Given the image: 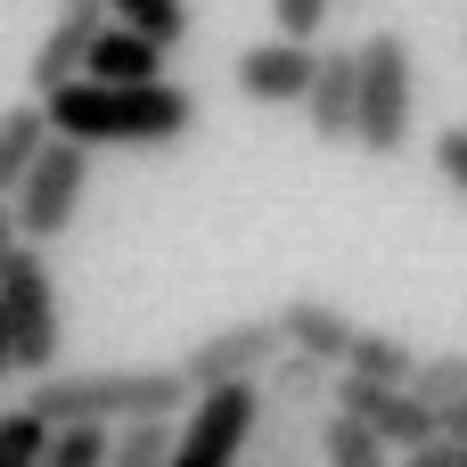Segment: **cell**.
Masks as SVG:
<instances>
[{"label": "cell", "instance_id": "obj_1", "mask_svg": "<svg viewBox=\"0 0 467 467\" xmlns=\"http://www.w3.org/2000/svg\"><path fill=\"white\" fill-rule=\"evenodd\" d=\"M49 107V131L57 140H74V148H172V140H189L197 131V90H181L172 74L164 82H131V90H115V82H66L57 99H41Z\"/></svg>", "mask_w": 467, "mask_h": 467}, {"label": "cell", "instance_id": "obj_2", "mask_svg": "<svg viewBox=\"0 0 467 467\" xmlns=\"http://www.w3.org/2000/svg\"><path fill=\"white\" fill-rule=\"evenodd\" d=\"M181 369H49L25 386V410L49 427H131V419H189Z\"/></svg>", "mask_w": 467, "mask_h": 467}, {"label": "cell", "instance_id": "obj_3", "mask_svg": "<svg viewBox=\"0 0 467 467\" xmlns=\"http://www.w3.org/2000/svg\"><path fill=\"white\" fill-rule=\"evenodd\" d=\"M410 115H419V49H410V33L378 25L361 41V123H353V148L361 156H402L410 148Z\"/></svg>", "mask_w": 467, "mask_h": 467}, {"label": "cell", "instance_id": "obj_4", "mask_svg": "<svg viewBox=\"0 0 467 467\" xmlns=\"http://www.w3.org/2000/svg\"><path fill=\"white\" fill-rule=\"evenodd\" d=\"M0 312H8V337H16V378H49L57 337H66V304H57V279H49L41 246H16L0 263Z\"/></svg>", "mask_w": 467, "mask_h": 467}, {"label": "cell", "instance_id": "obj_5", "mask_svg": "<svg viewBox=\"0 0 467 467\" xmlns=\"http://www.w3.org/2000/svg\"><path fill=\"white\" fill-rule=\"evenodd\" d=\"M254 427H263V386L197 394L189 419H181V451H172V467H246Z\"/></svg>", "mask_w": 467, "mask_h": 467}, {"label": "cell", "instance_id": "obj_6", "mask_svg": "<svg viewBox=\"0 0 467 467\" xmlns=\"http://www.w3.org/2000/svg\"><path fill=\"white\" fill-rule=\"evenodd\" d=\"M279 353H287L279 320H230V328H213V337H197V345L181 353V378H189V394H222V386H263Z\"/></svg>", "mask_w": 467, "mask_h": 467}, {"label": "cell", "instance_id": "obj_7", "mask_svg": "<svg viewBox=\"0 0 467 467\" xmlns=\"http://www.w3.org/2000/svg\"><path fill=\"white\" fill-rule=\"evenodd\" d=\"M82 189H90V148H74V140H49V156L25 172V189L8 197L16 205V230H25V246H49V238H66V222L82 213Z\"/></svg>", "mask_w": 467, "mask_h": 467}, {"label": "cell", "instance_id": "obj_8", "mask_svg": "<svg viewBox=\"0 0 467 467\" xmlns=\"http://www.w3.org/2000/svg\"><path fill=\"white\" fill-rule=\"evenodd\" d=\"M312 74H320V49L271 33V41H254L238 57V99H254V107H304L312 99Z\"/></svg>", "mask_w": 467, "mask_h": 467}, {"label": "cell", "instance_id": "obj_9", "mask_svg": "<svg viewBox=\"0 0 467 467\" xmlns=\"http://www.w3.org/2000/svg\"><path fill=\"white\" fill-rule=\"evenodd\" d=\"M99 33H107V8H57V25L41 33V49H33V66H25V74H33V99H57L66 82H82Z\"/></svg>", "mask_w": 467, "mask_h": 467}, {"label": "cell", "instance_id": "obj_10", "mask_svg": "<svg viewBox=\"0 0 467 467\" xmlns=\"http://www.w3.org/2000/svg\"><path fill=\"white\" fill-rule=\"evenodd\" d=\"M304 123H312L328 148H353V123H361V49H320Z\"/></svg>", "mask_w": 467, "mask_h": 467}, {"label": "cell", "instance_id": "obj_11", "mask_svg": "<svg viewBox=\"0 0 467 467\" xmlns=\"http://www.w3.org/2000/svg\"><path fill=\"white\" fill-rule=\"evenodd\" d=\"M271 320H279L287 353H312V361H328V369H345V361H353V337H361V320H353L345 304H328V296H287Z\"/></svg>", "mask_w": 467, "mask_h": 467}, {"label": "cell", "instance_id": "obj_12", "mask_svg": "<svg viewBox=\"0 0 467 467\" xmlns=\"http://www.w3.org/2000/svg\"><path fill=\"white\" fill-rule=\"evenodd\" d=\"M49 107L41 99H25V107H0V197H16L25 189V172L49 156Z\"/></svg>", "mask_w": 467, "mask_h": 467}, {"label": "cell", "instance_id": "obj_13", "mask_svg": "<svg viewBox=\"0 0 467 467\" xmlns=\"http://www.w3.org/2000/svg\"><path fill=\"white\" fill-rule=\"evenodd\" d=\"M328 394H337V369L312 361V353H279L271 378H263V402L271 410H304V419H328Z\"/></svg>", "mask_w": 467, "mask_h": 467}, {"label": "cell", "instance_id": "obj_14", "mask_svg": "<svg viewBox=\"0 0 467 467\" xmlns=\"http://www.w3.org/2000/svg\"><path fill=\"white\" fill-rule=\"evenodd\" d=\"M164 57H172V49H156V41H140V33H123V25L107 16V33H99V49H90V82H115V90L164 82Z\"/></svg>", "mask_w": 467, "mask_h": 467}, {"label": "cell", "instance_id": "obj_15", "mask_svg": "<svg viewBox=\"0 0 467 467\" xmlns=\"http://www.w3.org/2000/svg\"><path fill=\"white\" fill-rule=\"evenodd\" d=\"M246 467H320V419H304V410H271V402H263V427H254Z\"/></svg>", "mask_w": 467, "mask_h": 467}, {"label": "cell", "instance_id": "obj_16", "mask_svg": "<svg viewBox=\"0 0 467 467\" xmlns=\"http://www.w3.org/2000/svg\"><path fill=\"white\" fill-rule=\"evenodd\" d=\"M320 467H402V460L386 451L378 427H361L353 410H328L320 419Z\"/></svg>", "mask_w": 467, "mask_h": 467}, {"label": "cell", "instance_id": "obj_17", "mask_svg": "<svg viewBox=\"0 0 467 467\" xmlns=\"http://www.w3.org/2000/svg\"><path fill=\"white\" fill-rule=\"evenodd\" d=\"M419 361H427V353H410L394 328H361L345 369H353V378H369V386H410V378H419Z\"/></svg>", "mask_w": 467, "mask_h": 467}, {"label": "cell", "instance_id": "obj_18", "mask_svg": "<svg viewBox=\"0 0 467 467\" xmlns=\"http://www.w3.org/2000/svg\"><path fill=\"white\" fill-rule=\"evenodd\" d=\"M107 16L123 33H140V41H156V49L189 41V0H107Z\"/></svg>", "mask_w": 467, "mask_h": 467}, {"label": "cell", "instance_id": "obj_19", "mask_svg": "<svg viewBox=\"0 0 467 467\" xmlns=\"http://www.w3.org/2000/svg\"><path fill=\"white\" fill-rule=\"evenodd\" d=\"M181 451V419H131L115 427V467H172Z\"/></svg>", "mask_w": 467, "mask_h": 467}, {"label": "cell", "instance_id": "obj_20", "mask_svg": "<svg viewBox=\"0 0 467 467\" xmlns=\"http://www.w3.org/2000/svg\"><path fill=\"white\" fill-rule=\"evenodd\" d=\"M41 467H115V427H49Z\"/></svg>", "mask_w": 467, "mask_h": 467}, {"label": "cell", "instance_id": "obj_21", "mask_svg": "<svg viewBox=\"0 0 467 467\" xmlns=\"http://www.w3.org/2000/svg\"><path fill=\"white\" fill-rule=\"evenodd\" d=\"M49 460V419H33L25 402L0 410V467H41Z\"/></svg>", "mask_w": 467, "mask_h": 467}, {"label": "cell", "instance_id": "obj_22", "mask_svg": "<svg viewBox=\"0 0 467 467\" xmlns=\"http://www.w3.org/2000/svg\"><path fill=\"white\" fill-rule=\"evenodd\" d=\"M410 394H419L427 410H451V402L467 394V361H460V353H427L419 378H410Z\"/></svg>", "mask_w": 467, "mask_h": 467}, {"label": "cell", "instance_id": "obj_23", "mask_svg": "<svg viewBox=\"0 0 467 467\" xmlns=\"http://www.w3.org/2000/svg\"><path fill=\"white\" fill-rule=\"evenodd\" d=\"M271 16H279V33H287V41H320L328 0H271Z\"/></svg>", "mask_w": 467, "mask_h": 467}, {"label": "cell", "instance_id": "obj_24", "mask_svg": "<svg viewBox=\"0 0 467 467\" xmlns=\"http://www.w3.org/2000/svg\"><path fill=\"white\" fill-rule=\"evenodd\" d=\"M435 172H443V189H460V197H467V131H460V123L435 131Z\"/></svg>", "mask_w": 467, "mask_h": 467}, {"label": "cell", "instance_id": "obj_25", "mask_svg": "<svg viewBox=\"0 0 467 467\" xmlns=\"http://www.w3.org/2000/svg\"><path fill=\"white\" fill-rule=\"evenodd\" d=\"M402 467H467V443H427V451H410Z\"/></svg>", "mask_w": 467, "mask_h": 467}, {"label": "cell", "instance_id": "obj_26", "mask_svg": "<svg viewBox=\"0 0 467 467\" xmlns=\"http://www.w3.org/2000/svg\"><path fill=\"white\" fill-rule=\"evenodd\" d=\"M16 246H25V230H16V205H8V197H0V263H8V254H16Z\"/></svg>", "mask_w": 467, "mask_h": 467}, {"label": "cell", "instance_id": "obj_27", "mask_svg": "<svg viewBox=\"0 0 467 467\" xmlns=\"http://www.w3.org/2000/svg\"><path fill=\"white\" fill-rule=\"evenodd\" d=\"M435 419H443V443H467V394L451 402V410H435Z\"/></svg>", "mask_w": 467, "mask_h": 467}, {"label": "cell", "instance_id": "obj_28", "mask_svg": "<svg viewBox=\"0 0 467 467\" xmlns=\"http://www.w3.org/2000/svg\"><path fill=\"white\" fill-rule=\"evenodd\" d=\"M0 378H16V337H8V312H0Z\"/></svg>", "mask_w": 467, "mask_h": 467}, {"label": "cell", "instance_id": "obj_29", "mask_svg": "<svg viewBox=\"0 0 467 467\" xmlns=\"http://www.w3.org/2000/svg\"><path fill=\"white\" fill-rule=\"evenodd\" d=\"M57 8H107V0H57Z\"/></svg>", "mask_w": 467, "mask_h": 467}]
</instances>
